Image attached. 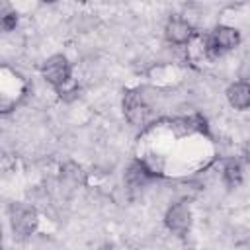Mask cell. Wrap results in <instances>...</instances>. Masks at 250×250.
Here are the masks:
<instances>
[{
	"label": "cell",
	"mask_w": 250,
	"mask_h": 250,
	"mask_svg": "<svg viewBox=\"0 0 250 250\" xmlns=\"http://www.w3.org/2000/svg\"><path fill=\"white\" fill-rule=\"evenodd\" d=\"M61 178L72 186H84L86 184V172L76 162H66L61 168Z\"/></svg>",
	"instance_id": "cell-9"
},
{
	"label": "cell",
	"mask_w": 250,
	"mask_h": 250,
	"mask_svg": "<svg viewBox=\"0 0 250 250\" xmlns=\"http://www.w3.org/2000/svg\"><path fill=\"white\" fill-rule=\"evenodd\" d=\"M164 35H166L168 43H172V45H186L193 37V25L186 18L174 16L168 20V23L164 27Z\"/></svg>",
	"instance_id": "cell-4"
},
{
	"label": "cell",
	"mask_w": 250,
	"mask_h": 250,
	"mask_svg": "<svg viewBox=\"0 0 250 250\" xmlns=\"http://www.w3.org/2000/svg\"><path fill=\"white\" fill-rule=\"evenodd\" d=\"M123 113L131 125H141L146 115V105L137 92H127L123 98Z\"/></svg>",
	"instance_id": "cell-6"
},
{
	"label": "cell",
	"mask_w": 250,
	"mask_h": 250,
	"mask_svg": "<svg viewBox=\"0 0 250 250\" xmlns=\"http://www.w3.org/2000/svg\"><path fill=\"white\" fill-rule=\"evenodd\" d=\"M164 225L170 232L174 234H186L191 229V209L188 201H178L172 203L164 215Z\"/></svg>",
	"instance_id": "cell-3"
},
{
	"label": "cell",
	"mask_w": 250,
	"mask_h": 250,
	"mask_svg": "<svg viewBox=\"0 0 250 250\" xmlns=\"http://www.w3.org/2000/svg\"><path fill=\"white\" fill-rule=\"evenodd\" d=\"M152 178V174L146 170V166L143 162H133L125 174V182L131 189H139V188H145L146 182Z\"/></svg>",
	"instance_id": "cell-8"
},
{
	"label": "cell",
	"mask_w": 250,
	"mask_h": 250,
	"mask_svg": "<svg viewBox=\"0 0 250 250\" xmlns=\"http://www.w3.org/2000/svg\"><path fill=\"white\" fill-rule=\"evenodd\" d=\"M242 156H244V160L250 164V141L244 145V148H242Z\"/></svg>",
	"instance_id": "cell-12"
},
{
	"label": "cell",
	"mask_w": 250,
	"mask_h": 250,
	"mask_svg": "<svg viewBox=\"0 0 250 250\" xmlns=\"http://www.w3.org/2000/svg\"><path fill=\"white\" fill-rule=\"evenodd\" d=\"M76 2H86V0H76Z\"/></svg>",
	"instance_id": "cell-14"
},
{
	"label": "cell",
	"mask_w": 250,
	"mask_h": 250,
	"mask_svg": "<svg viewBox=\"0 0 250 250\" xmlns=\"http://www.w3.org/2000/svg\"><path fill=\"white\" fill-rule=\"evenodd\" d=\"M211 41L217 51H230L240 45V31L232 25H217L211 33Z\"/></svg>",
	"instance_id": "cell-5"
},
{
	"label": "cell",
	"mask_w": 250,
	"mask_h": 250,
	"mask_svg": "<svg viewBox=\"0 0 250 250\" xmlns=\"http://www.w3.org/2000/svg\"><path fill=\"white\" fill-rule=\"evenodd\" d=\"M10 225L12 230L20 236H31L39 227V215L31 205L14 203L10 207Z\"/></svg>",
	"instance_id": "cell-1"
},
{
	"label": "cell",
	"mask_w": 250,
	"mask_h": 250,
	"mask_svg": "<svg viewBox=\"0 0 250 250\" xmlns=\"http://www.w3.org/2000/svg\"><path fill=\"white\" fill-rule=\"evenodd\" d=\"M227 100L238 111L248 109L250 107V82H246V80L232 82L227 88Z\"/></svg>",
	"instance_id": "cell-7"
},
{
	"label": "cell",
	"mask_w": 250,
	"mask_h": 250,
	"mask_svg": "<svg viewBox=\"0 0 250 250\" xmlns=\"http://www.w3.org/2000/svg\"><path fill=\"white\" fill-rule=\"evenodd\" d=\"M41 74L57 90V88L70 82V62L62 55H53L51 59L45 61V64L41 68Z\"/></svg>",
	"instance_id": "cell-2"
},
{
	"label": "cell",
	"mask_w": 250,
	"mask_h": 250,
	"mask_svg": "<svg viewBox=\"0 0 250 250\" xmlns=\"http://www.w3.org/2000/svg\"><path fill=\"white\" fill-rule=\"evenodd\" d=\"M41 2H45V4H55L57 0H41Z\"/></svg>",
	"instance_id": "cell-13"
},
{
	"label": "cell",
	"mask_w": 250,
	"mask_h": 250,
	"mask_svg": "<svg viewBox=\"0 0 250 250\" xmlns=\"http://www.w3.org/2000/svg\"><path fill=\"white\" fill-rule=\"evenodd\" d=\"M18 25V14L16 12H4L2 14V27L4 31H12Z\"/></svg>",
	"instance_id": "cell-11"
},
{
	"label": "cell",
	"mask_w": 250,
	"mask_h": 250,
	"mask_svg": "<svg viewBox=\"0 0 250 250\" xmlns=\"http://www.w3.org/2000/svg\"><path fill=\"white\" fill-rule=\"evenodd\" d=\"M223 182L229 186V188H236L240 186L242 182V168L238 164V160H227L225 166H223Z\"/></svg>",
	"instance_id": "cell-10"
}]
</instances>
